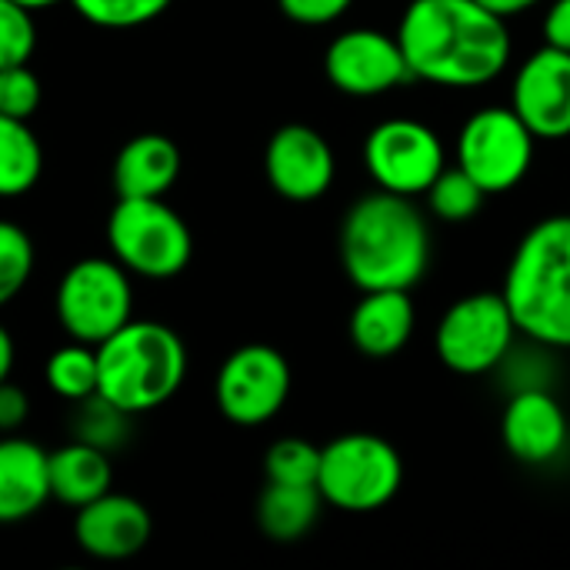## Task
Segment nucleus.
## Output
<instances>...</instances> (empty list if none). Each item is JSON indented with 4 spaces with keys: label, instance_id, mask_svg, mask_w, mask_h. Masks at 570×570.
<instances>
[{
    "label": "nucleus",
    "instance_id": "1",
    "mask_svg": "<svg viewBox=\"0 0 570 570\" xmlns=\"http://www.w3.org/2000/svg\"><path fill=\"white\" fill-rule=\"evenodd\" d=\"M397 40L411 77L438 87H484L511 63L508 20L478 0H411Z\"/></svg>",
    "mask_w": 570,
    "mask_h": 570
},
{
    "label": "nucleus",
    "instance_id": "2",
    "mask_svg": "<svg viewBox=\"0 0 570 570\" xmlns=\"http://www.w3.org/2000/svg\"><path fill=\"white\" fill-rule=\"evenodd\" d=\"M341 264L357 291H411L431 264V230L414 197L377 187L351 204Z\"/></svg>",
    "mask_w": 570,
    "mask_h": 570
},
{
    "label": "nucleus",
    "instance_id": "3",
    "mask_svg": "<svg viewBox=\"0 0 570 570\" xmlns=\"http://www.w3.org/2000/svg\"><path fill=\"white\" fill-rule=\"evenodd\" d=\"M504 301L538 347H570V214L538 220L514 247Z\"/></svg>",
    "mask_w": 570,
    "mask_h": 570
},
{
    "label": "nucleus",
    "instance_id": "4",
    "mask_svg": "<svg viewBox=\"0 0 570 570\" xmlns=\"http://www.w3.org/2000/svg\"><path fill=\"white\" fill-rule=\"evenodd\" d=\"M187 377V347L167 324L127 321L97 344V397L120 414L167 404Z\"/></svg>",
    "mask_w": 570,
    "mask_h": 570
},
{
    "label": "nucleus",
    "instance_id": "5",
    "mask_svg": "<svg viewBox=\"0 0 570 570\" xmlns=\"http://www.w3.org/2000/svg\"><path fill=\"white\" fill-rule=\"evenodd\" d=\"M404 484V464L391 441L377 434H341L321 448L317 491L324 504L351 514L381 511L397 498Z\"/></svg>",
    "mask_w": 570,
    "mask_h": 570
},
{
    "label": "nucleus",
    "instance_id": "6",
    "mask_svg": "<svg viewBox=\"0 0 570 570\" xmlns=\"http://www.w3.org/2000/svg\"><path fill=\"white\" fill-rule=\"evenodd\" d=\"M107 244L114 261L150 281L177 277L194 254L190 227L160 197H117L107 220Z\"/></svg>",
    "mask_w": 570,
    "mask_h": 570
},
{
    "label": "nucleus",
    "instance_id": "7",
    "mask_svg": "<svg viewBox=\"0 0 570 570\" xmlns=\"http://www.w3.org/2000/svg\"><path fill=\"white\" fill-rule=\"evenodd\" d=\"M518 334L521 331L504 294L478 291L444 311L434 347L448 371L461 377H481L511 357Z\"/></svg>",
    "mask_w": 570,
    "mask_h": 570
},
{
    "label": "nucleus",
    "instance_id": "8",
    "mask_svg": "<svg viewBox=\"0 0 570 570\" xmlns=\"http://www.w3.org/2000/svg\"><path fill=\"white\" fill-rule=\"evenodd\" d=\"M130 271L120 261L83 257L60 277L57 287V321L70 341L104 344L117 334L134 311Z\"/></svg>",
    "mask_w": 570,
    "mask_h": 570
},
{
    "label": "nucleus",
    "instance_id": "9",
    "mask_svg": "<svg viewBox=\"0 0 570 570\" xmlns=\"http://www.w3.org/2000/svg\"><path fill=\"white\" fill-rule=\"evenodd\" d=\"M534 140V130L514 107H481L458 134V167H464L488 194H504L528 177Z\"/></svg>",
    "mask_w": 570,
    "mask_h": 570
},
{
    "label": "nucleus",
    "instance_id": "10",
    "mask_svg": "<svg viewBox=\"0 0 570 570\" xmlns=\"http://www.w3.org/2000/svg\"><path fill=\"white\" fill-rule=\"evenodd\" d=\"M364 167L381 190L421 197L448 167L444 140L414 117L381 120L364 140Z\"/></svg>",
    "mask_w": 570,
    "mask_h": 570
},
{
    "label": "nucleus",
    "instance_id": "11",
    "mask_svg": "<svg viewBox=\"0 0 570 570\" xmlns=\"http://www.w3.org/2000/svg\"><path fill=\"white\" fill-rule=\"evenodd\" d=\"M217 407L237 428H261L281 414L291 394V364L267 344L237 347L217 374Z\"/></svg>",
    "mask_w": 570,
    "mask_h": 570
},
{
    "label": "nucleus",
    "instance_id": "12",
    "mask_svg": "<svg viewBox=\"0 0 570 570\" xmlns=\"http://www.w3.org/2000/svg\"><path fill=\"white\" fill-rule=\"evenodd\" d=\"M324 73L347 97H381L411 80V67L397 33L391 37L374 27L337 33L324 53Z\"/></svg>",
    "mask_w": 570,
    "mask_h": 570
},
{
    "label": "nucleus",
    "instance_id": "13",
    "mask_svg": "<svg viewBox=\"0 0 570 570\" xmlns=\"http://www.w3.org/2000/svg\"><path fill=\"white\" fill-rule=\"evenodd\" d=\"M264 174L271 187L291 204L321 200L337 174L331 144L307 124L281 127L264 150Z\"/></svg>",
    "mask_w": 570,
    "mask_h": 570
},
{
    "label": "nucleus",
    "instance_id": "14",
    "mask_svg": "<svg viewBox=\"0 0 570 570\" xmlns=\"http://www.w3.org/2000/svg\"><path fill=\"white\" fill-rule=\"evenodd\" d=\"M511 107L534 130V137H570V53L544 43L534 50L511 83Z\"/></svg>",
    "mask_w": 570,
    "mask_h": 570
},
{
    "label": "nucleus",
    "instance_id": "15",
    "mask_svg": "<svg viewBox=\"0 0 570 570\" xmlns=\"http://www.w3.org/2000/svg\"><path fill=\"white\" fill-rule=\"evenodd\" d=\"M501 441L521 464L541 468L564 454L570 424L561 401L548 387H521L511 394L501 417Z\"/></svg>",
    "mask_w": 570,
    "mask_h": 570
},
{
    "label": "nucleus",
    "instance_id": "16",
    "mask_svg": "<svg viewBox=\"0 0 570 570\" xmlns=\"http://www.w3.org/2000/svg\"><path fill=\"white\" fill-rule=\"evenodd\" d=\"M150 534V511L127 494L107 491L97 501L77 508L73 538L97 561H127L147 548Z\"/></svg>",
    "mask_w": 570,
    "mask_h": 570
},
{
    "label": "nucleus",
    "instance_id": "17",
    "mask_svg": "<svg viewBox=\"0 0 570 570\" xmlns=\"http://www.w3.org/2000/svg\"><path fill=\"white\" fill-rule=\"evenodd\" d=\"M414 321L411 291H364L347 324L351 344L371 361H387L404 351L414 334Z\"/></svg>",
    "mask_w": 570,
    "mask_h": 570
},
{
    "label": "nucleus",
    "instance_id": "18",
    "mask_svg": "<svg viewBox=\"0 0 570 570\" xmlns=\"http://www.w3.org/2000/svg\"><path fill=\"white\" fill-rule=\"evenodd\" d=\"M47 451L23 438H0V524H20L50 501Z\"/></svg>",
    "mask_w": 570,
    "mask_h": 570
},
{
    "label": "nucleus",
    "instance_id": "19",
    "mask_svg": "<svg viewBox=\"0 0 570 570\" xmlns=\"http://www.w3.org/2000/svg\"><path fill=\"white\" fill-rule=\"evenodd\" d=\"M180 177V150L164 134L130 137L114 160L117 197H164Z\"/></svg>",
    "mask_w": 570,
    "mask_h": 570
},
{
    "label": "nucleus",
    "instance_id": "20",
    "mask_svg": "<svg viewBox=\"0 0 570 570\" xmlns=\"http://www.w3.org/2000/svg\"><path fill=\"white\" fill-rule=\"evenodd\" d=\"M50 468V498H57L67 508H83L110 491L114 468L107 461V451L90 441H70L57 448L47 458Z\"/></svg>",
    "mask_w": 570,
    "mask_h": 570
},
{
    "label": "nucleus",
    "instance_id": "21",
    "mask_svg": "<svg viewBox=\"0 0 570 570\" xmlns=\"http://www.w3.org/2000/svg\"><path fill=\"white\" fill-rule=\"evenodd\" d=\"M321 504H324V498L314 484L267 481V488L257 501V528L277 544H294L317 524Z\"/></svg>",
    "mask_w": 570,
    "mask_h": 570
},
{
    "label": "nucleus",
    "instance_id": "22",
    "mask_svg": "<svg viewBox=\"0 0 570 570\" xmlns=\"http://www.w3.org/2000/svg\"><path fill=\"white\" fill-rule=\"evenodd\" d=\"M43 170V150L37 134L20 117L0 114V197L27 194Z\"/></svg>",
    "mask_w": 570,
    "mask_h": 570
},
{
    "label": "nucleus",
    "instance_id": "23",
    "mask_svg": "<svg viewBox=\"0 0 570 570\" xmlns=\"http://www.w3.org/2000/svg\"><path fill=\"white\" fill-rule=\"evenodd\" d=\"M43 377L53 394L63 401H94L97 394V347L70 341L57 347L43 367Z\"/></svg>",
    "mask_w": 570,
    "mask_h": 570
},
{
    "label": "nucleus",
    "instance_id": "24",
    "mask_svg": "<svg viewBox=\"0 0 570 570\" xmlns=\"http://www.w3.org/2000/svg\"><path fill=\"white\" fill-rule=\"evenodd\" d=\"M424 197H428V207L434 217H441L448 224H464L481 210L488 190L464 167H444Z\"/></svg>",
    "mask_w": 570,
    "mask_h": 570
},
{
    "label": "nucleus",
    "instance_id": "25",
    "mask_svg": "<svg viewBox=\"0 0 570 570\" xmlns=\"http://www.w3.org/2000/svg\"><path fill=\"white\" fill-rule=\"evenodd\" d=\"M264 474L274 484H314L321 474V448L304 438H284L267 448Z\"/></svg>",
    "mask_w": 570,
    "mask_h": 570
},
{
    "label": "nucleus",
    "instance_id": "26",
    "mask_svg": "<svg viewBox=\"0 0 570 570\" xmlns=\"http://www.w3.org/2000/svg\"><path fill=\"white\" fill-rule=\"evenodd\" d=\"M33 274V244L23 227L0 220V307L10 304Z\"/></svg>",
    "mask_w": 570,
    "mask_h": 570
},
{
    "label": "nucleus",
    "instance_id": "27",
    "mask_svg": "<svg viewBox=\"0 0 570 570\" xmlns=\"http://www.w3.org/2000/svg\"><path fill=\"white\" fill-rule=\"evenodd\" d=\"M73 10L107 30H127V27H144L157 20L174 0H70Z\"/></svg>",
    "mask_w": 570,
    "mask_h": 570
},
{
    "label": "nucleus",
    "instance_id": "28",
    "mask_svg": "<svg viewBox=\"0 0 570 570\" xmlns=\"http://www.w3.org/2000/svg\"><path fill=\"white\" fill-rule=\"evenodd\" d=\"M37 47V27L27 7L0 0V67L27 63Z\"/></svg>",
    "mask_w": 570,
    "mask_h": 570
},
{
    "label": "nucleus",
    "instance_id": "29",
    "mask_svg": "<svg viewBox=\"0 0 570 570\" xmlns=\"http://www.w3.org/2000/svg\"><path fill=\"white\" fill-rule=\"evenodd\" d=\"M40 107V80L27 63L0 67V114L7 117H33Z\"/></svg>",
    "mask_w": 570,
    "mask_h": 570
},
{
    "label": "nucleus",
    "instance_id": "30",
    "mask_svg": "<svg viewBox=\"0 0 570 570\" xmlns=\"http://www.w3.org/2000/svg\"><path fill=\"white\" fill-rule=\"evenodd\" d=\"M354 0H277L287 20L304 23V27H324L341 20L351 10Z\"/></svg>",
    "mask_w": 570,
    "mask_h": 570
},
{
    "label": "nucleus",
    "instance_id": "31",
    "mask_svg": "<svg viewBox=\"0 0 570 570\" xmlns=\"http://www.w3.org/2000/svg\"><path fill=\"white\" fill-rule=\"evenodd\" d=\"M27 407H30L27 394L17 384H10V377H7L0 384V434L3 431H17L27 421Z\"/></svg>",
    "mask_w": 570,
    "mask_h": 570
},
{
    "label": "nucleus",
    "instance_id": "32",
    "mask_svg": "<svg viewBox=\"0 0 570 570\" xmlns=\"http://www.w3.org/2000/svg\"><path fill=\"white\" fill-rule=\"evenodd\" d=\"M544 43L570 53V0H554L544 13Z\"/></svg>",
    "mask_w": 570,
    "mask_h": 570
},
{
    "label": "nucleus",
    "instance_id": "33",
    "mask_svg": "<svg viewBox=\"0 0 570 570\" xmlns=\"http://www.w3.org/2000/svg\"><path fill=\"white\" fill-rule=\"evenodd\" d=\"M481 7H488L491 13H498V17H504V20H511V17H521V13H528L531 7H538L541 0H478Z\"/></svg>",
    "mask_w": 570,
    "mask_h": 570
},
{
    "label": "nucleus",
    "instance_id": "34",
    "mask_svg": "<svg viewBox=\"0 0 570 570\" xmlns=\"http://www.w3.org/2000/svg\"><path fill=\"white\" fill-rule=\"evenodd\" d=\"M10 367H13V341H10L7 327L0 324V384L10 377Z\"/></svg>",
    "mask_w": 570,
    "mask_h": 570
},
{
    "label": "nucleus",
    "instance_id": "35",
    "mask_svg": "<svg viewBox=\"0 0 570 570\" xmlns=\"http://www.w3.org/2000/svg\"><path fill=\"white\" fill-rule=\"evenodd\" d=\"M13 3H20V7H27V10H43V7L60 3V0H13Z\"/></svg>",
    "mask_w": 570,
    "mask_h": 570
}]
</instances>
